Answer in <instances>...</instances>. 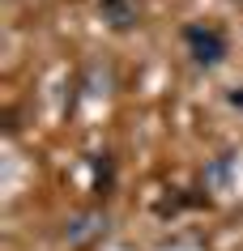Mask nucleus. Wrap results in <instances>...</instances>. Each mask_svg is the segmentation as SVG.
Here are the masks:
<instances>
[{
	"label": "nucleus",
	"instance_id": "nucleus-1",
	"mask_svg": "<svg viewBox=\"0 0 243 251\" xmlns=\"http://www.w3.org/2000/svg\"><path fill=\"white\" fill-rule=\"evenodd\" d=\"M188 43H192V51H196V60H205V64H214L217 55H222V39H217L214 30H188Z\"/></svg>",
	"mask_w": 243,
	"mask_h": 251
}]
</instances>
